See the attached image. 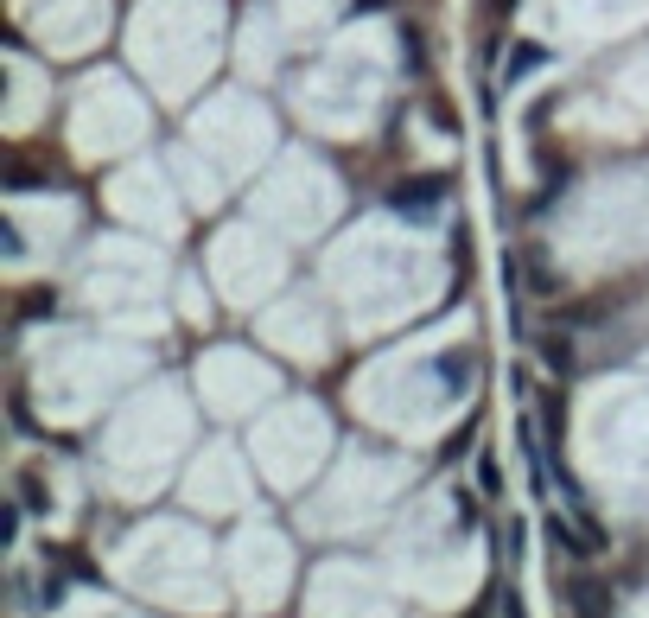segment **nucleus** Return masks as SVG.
Listing matches in <instances>:
<instances>
[{
	"label": "nucleus",
	"instance_id": "f257e3e1",
	"mask_svg": "<svg viewBox=\"0 0 649 618\" xmlns=\"http://www.w3.org/2000/svg\"><path fill=\"white\" fill-rule=\"evenodd\" d=\"M446 204V179H401V185H389V211H401V217H433Z\"/></svg>",
	"mask_w": 649,
	"mask_h": 618
},
{
	"label": "nucleus",
	"instance_id": "f03ea898",
	"mask_svg": "<svg viewBox=\"0 0 649 618\" xmlns=\"http://www.w3.org/2000/svg\"><path fill=\"white\" fill-rule=\"evenodd\" d=\"M433 370H440V376H446V389L459 396V389H465V376H471V357H452V351H446V357H433Z\"/></svg>",
	"mask_w": 649,
	"mask_h": 618
},
{
	"label": "nucleus",
	"instance_id": "7ed1b4c3",
	"mask_svg": "<svg viewBox=\"0 0 649 618\" xmlns=\"http://www.w3.org/2000/svg\"><path fill=\"white\" fill-rule=\"evenodd\" d=\"M535 64H548V51L541 45H516V58H510V71H503V83H516V77H529Z\"/></svg>",
	"mask_w": 649,
	"mask_h": 618
},
{
	"label": "nucleus",
	"instance_id": "20e7f679",
	"mask_svg": "<svg viewBox=\"0 0 649 618\" xmlns=\"http://www.w3.org/2000/svg\"><path fill=\"white\" fill-rule=\"evenodd\" d=\"M541 357H548V370L560 376V370H567V364H573V345H567V338H560V332H554V338H541Z\"/></svg>",
	"mask_w": 649,
	"mask_h": 618
},
{
	"label": "nucleus",
	"instance_id": "39448f33",
	"mask_svg": "<svg viewBox=\"0 0 649 618\" xmlns=\"http://www.w3.org/2000/svg\"><path fill=\"white\" fill-rule=\"evenodd\" d=\"M478 485H484V497H497V459L484 453V466H478Z\"/></svg>",
	"mask_w": 649,
	"mask_h": 618
},
{
	"label": "nucleus",
	"instance_id": "423d86ee",
	"mask_svg": "<svg viewBox=\"0 0 649 618\" xmlns=\"http://www.w3.org/2000/svg\"><path fill=\"white\" fill-rule=\"evenodd\" d=\"M401 58H408V71H420V39L414 32H401Z\"/></svg>",
	"mask_w": 649,
	"mask_h": 618
},
{
	"label": "nucleus",
	"instance_id": "0eeeda50",
	"mask_svg": "<svg viewBox=\"0 0 649 618\" xmlns=\"http://www.w3.org/2000/svg\"><path fill=\"white\" fill-rule=\"evenodd\" d=\"M503 618H522V599L516 593H510V606H503Z\"/></svg>",
	"mask_w": 649,
	"mask_h": 618
},
{
	"label": "nucleus",
	"instance_id": "6e6552de",
	"mask_svg": "<svg viewBox=\"0 0 649 618\" xmlns=\"http://www.w3.org/2000/svg\"><path fill=\"white\" fill-rule=\"evenodd\" d=\"M370 7H389V0H357V13H370Z\"/></svg>",
	"mask_w": 649,
	"mask_h": 618
}]
</instances>
